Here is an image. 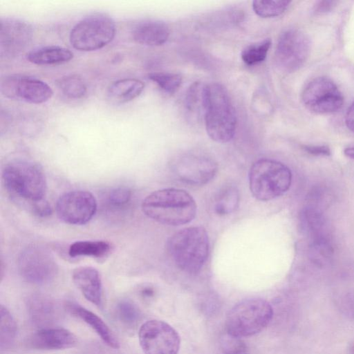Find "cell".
I'll return each mask as SVG.
<instances>
[{
    "label": "cell",
    "mask_w": 354,
    "mask_h": 354,
    "mask_svg": "<svg viewBox=\"0 0 354 354\" xmlns=\"http://www.w3.org/2000/svg\"><path fill=\"white\" fill-rule=\"evenodd\" d=\"M197 206L186 191L176 188L156 190L142 203L144 214L153 221L167 225L178 226L191 222Z\"/></svg>",
    "instance_id": "cell-1"
},
{
    "label": "cell",
    "mask_w": 354,
    "mask_h": 354,
    "mask_svg": "<svg viewBox=\"0 0 354 354\" xmlns=\"http://www.w3.org/2000/svg\"><path fill=\"white\" fill-rule=\"evenodd\" d=\"M2 180L10 196L17 202L30 207L44 200L47 183L41 165L26 160H15L3 169Z\"/></svg>",
    "instance_id": "cell-2"
},
{
    "label": "cell",
    "mask_w": 354,
    "mask_h": 354,
    "mask_svg": "<svg viewBox=\"0 0 354 354\" xmlns=\"http://www.w3.org/2000/svg\"><path fill=\"white\" fill-rule=\"evenodd\" d=\"M167 247L179 269L189 274H196L208 257V235L203 227H186L175 233L168 240Z\"/></svg>",
    "instance_id": "cell-3"
},
{
    "label": "cell",
    "mask_w": 354,
    "mask_h": 354,
    "mask_svg": "<svg viewBox=\"0 0 354 354\" xmlns=\"http://www.w3.org/2000/svg\"><path fill=\"white\" fill-rule=\"evenodd\" d=\"M203 120L207 133L214 141L226 143L234 138L237 124L236 111L223 85L207 84V102Z\"/></svg>",
    "instance_id": "cell-4"
},
{
    "label": "cell",
    "mask_w": 354,
    "mask_h": 354,
    "mask_svg": "<svg viewBox=\"0 0 354 354\" xmlns=\"http://www.w3.org/2000/svg\"><path fill=\"white\" fill-rule=\"evenodd\" d=\"M248 176L251 193L262 201L281 196L292 183L290 169L281 162L268 158L256 161L251 166Z\"/></svg>",
    "instance_id": "cell-5"
},
{
    "label": "cell",
    "mask_w": 354,
    "mask_h": 354,
    "mask_svg": "<svg viewBox=\"0 0 354 354\" xmlns=\"http://www.w3.org/2000/svg\"><path fill=\"white\" fill-rule=\"evenodd\" d=\"M272 317L273 310L268 301L257 298L243 300L227 316V333L240 338L256 335L269 324Z\"/></svg>",
    "instance_id": "cell-6"
},
{
    "label": "cell",
    "mask_w": 354,
    "mask_h": 354,
    "mask_svg": "<svg viewBox=\"0 0 354 354\" xmlns=\"http://www.w3.org/2000/svg\"><path fill=\"white\" fill-rule=\"evenodd\" d=\"M116 26L113 18L104 12L92 13L71 29L69 40L80 51H93L109 44L114 38Z\"/></svg>",
    "instance_id": "cell-7"
},
{
    "label": "cell",
    "mask_w": 354,
    "mask_h": 354,
    "mask_svg": "<svg viewBox=\"0 0 354 354\" xmlns=\"http://www.w3.org/2000/svg\"><path fill=\"white\" fill-rule=\"evenodd\" d=\"M17 266L21 277L34 284L50 282L58 272L57 263L50 251L37 244L30 245L21 252Z\"/></svg>",
    "instance_id": "cell-8"
},
{
    "label": "cell",
    "mask_w": 354,
    "mask_h": 354,
    "mask_svg": "<svg viewBox=\"0 0 354 354\" xmlns=\"http://www.w3.org/2000/svg\"><path fill=\"white\" fill-rule=\"evenodd\" d=\"M310 51L308 36L300 30L290 28L283 32L279 37L274 53V63L279 71L292 73L304 64Z\"/></svg>",
    "instance_id": "cell-9"
},
{
    "label": "cell",
    "mask_w": 354,
    "mask_h": 354,
    "mask_svg": "<svg viewBox=\"0 0 354 354\" xmlns=\"http://www.w3.org/2000/svg\"><path fill=\"white\" fill-rule=\"evenodd\" d=\"M301 100L310 111L329 114L338 111L344 104V96L335 82L326 77H317L304 87Z\"/></svg>",
    "instance_id": "cell-10"
},
{
    "label": "cell",
    "mask_w": 354,
    "mask_h": 354,
    "mask_svg": "<svg viewBox=\"0 0 354 354\" xmlns=\"http://www.w3.org/2000/svg\"><path fill=\"white\" fill-rule=\"evenodd\" d=\"M138 339L145 354H177L180 344L177 331L165 322L157 319L142 324Z\"/></svg>",
    "instance_id": "cell-11"
},
{
    "label": "cell",
    "mask_w": 354,
    "mask_h": 354,
    "mask_svg": "<svg viewBox=\"0 0 354 354\" xmlns=\"http://www.w3.org/2000/svg\"><path fill=\"white\" fill-rule=\"evenodd\" d=\"M1 92L8 98L36 104L47 102L53 94L50 86L44 81L17 74L2 78Z\"/></svg>",
    "instance_id": "cell-12"
},
{
    "label": "cell",
    "mask_w": 354,
    "mask_h": 354,
    "mask_svg": "<svg viewBox=\"0 0 354 354\" xmlns=\"http://www.w3.org/2000/svg\"><path fill=\"white\" fill-rule=\"evenodd\" d=\"M97 208L95 196L89 192L74 190L62 195L57 201L56 213L62 221L80 225L88 223Z\"/></svg>",
    "instance_id": "cell-13"
},
{
    "label": "cell",
    "mask_w": 354,
    "mask_h": 354,
    "mask_svg": "<svg viewBox=\"0 0 354 354\" xmlns=\"http://www.w3.org/2000/svg\"><path fill=\"white\" fill-rule=\"evenodd\" d=\"M171 170L180 180L201 185L214 178L217 171V165L212 158L203 153L189 152L172 160Z\"/></svg>",
    "instance_id": "cell-14"
},
{
    "label": "cell",
    "mask_w": 354,
    "mask_h": 354,
    "mask_svg": "<svg viewBox=\"0 0 354 354\" xmlns=\"http://www.w3.org/2000/svg\"><path fill=\"white\" fill-rule=\"evenodd\" d=\"M32 27L28 22L13 17L0 21V53L1 58L12 59L23 52L30 43Z\"/></svg>",
    "instance_id": "cell-15"
},
{
    "label": "cell",
    "mask_w": 354,
    "mask_h": 354,
    "mask_svg": "<svg viewBox=\"0 0 354 354\" xmlns=\"http://www.w3.org/2000/svg\"><path fill=\"white\" fill-rule=\"evenodd\" d=\"M77 343V337L72 332L61 328H41L27 341L28 347L44 351L67 349L74 347Z\"/></svg>",
    "instance_id": "cell-16"
},
{
    "label": "cell",
    "mask_w": 354,
    "mask_h": 354,
    "mask_svg": "<svg viewBox=\"0 0 354 354\" xmlns=\"http://www.w3.org/2000/svg\"><path fill=\"white\" fill-rule=\"evenodd\" d=\"M72 278L84 297L99 308H102V284L99 272L93 267L82 266L73 271Z\"/></svg>",
    "instance_id": "cell-17"
},
{
    "label": "cell",
    "mask_w": 354,
    "mask_h": 354,
    "mask_svg": "<svg viewBox=\"0 0 354 354\" xmlns=\"http://www.w3.org/2000/svg\"><path fill=\"white\" fill-rule=\"evenodd\" d=\"M169 26L164 21L155 19L144 20L132 28L131 35L138 44L158 46L164 44L169 37Z\"/></svg>",
    "instance_id": "cell-18"
},
{
    "label": "cell",
    "mask_w": 354,
    "mask_h": 354,
    "mask_svg": "<svg viewBox=\"0 0 354 354\" xmlns=\"http://www.w3.org/2000/svg\"><path fill=\"white\" fill-rule=\"evenodd\" d=\"M66 308L71 315L90 326L104 344L114 349L119 348L120 344L116 337L100 317L80 305L71 301L66 304Z\"/></svg>",
    "instance_id": "cell-19"
},
{
    "label": "cell",
    "mask_w": 354,
    "mask_h": 354,
    "mask_svg": "<svg viewBox=\"0 0 354 354\" xmlns=\"http://www.w3.org/2000/svg\"><path fill=\"white\" fill-rule=\"evenodd\" d=\"M26 306L32 322L38 326H42L41 328H45L54 321L55 308L49 298L32 295L27 299Z\"/></svg>",
    "instance_id": "cell-20"
},
{
    "label": "cell",
    "mask_w": 354,
    "mask_h": 354,
    "mask_svg": "<svg viewBox=\"0 0 354 354\" xmlns=\"http://www.w3.org/2000/svg\"><path fill=\"white\" fill-rule=\"evenodd\" d=\"M26 57L30 62L37 65H59L71 60L73 53L64 47L46 46L30 50Z\"/></svg>",
    "instance_id": "cell-21"
},
{
    "label": "cell",
    "mask_w": 354,
    "mask_h": 354,
    "mask_svg": "<svg viewBox=\"0 0 354 354\" xmlns=\"http://www.w3.org/2000/svg\"><path fill=\"white\" fill-rule=\"evenodd\" d=\"M145 84L136 78H124L113 82L108 88L109 99L116 104L129 102L143 91Z\"/></svg>",
    "instance_id": "cell-22"
},
{
    "label": "cell",
    "mask_w": 354,
    "mask_h": 354,
    "mask_svg": "<svg viewBox=\"0 0 354 354\" xmlns=\"http://www.w3.org/2000/svg\"><path fill=\"white\" fill-rule=\"evenodd\" d=\"M207 102V84L195 82L189 87L185 100V105L189 116L199 119L204 118Z\"/></svg>",
    "instance_id": "cell-23"
},
{
    "label": "cell",
    "mask_w": 354,
    "mask_h": 354,
    "mask_svg": "<svg viewBox=\"0 0 354 354\" xmlns=\"http://www.w3.org/2000/svg\"><path fill=\"white\" fill-rule=\"evenodd\" d=\"M111 250V244L104 241H79L70 245L68 255L75 258L91 257L97 259L106 257Z\"/></svg>",
    "instance_id": "cell-24"
},
{
    "label": "cell",
    "mask_w": 354,
    "mask_h": 354,
    "mask_svg": "<svg viewBox=\"0 0 354 354\" xmlns=\"http://www.w3.org/2000/svg\"><path fill=\"white\" fill-rule=\"evenodd\" d=\"M57 86L61 93L71 100L82 98L87 92L84 81L77 75H68L57 80Z\"/></svg>",
    "instance_id": "cell-25"
},
{
    "label": "cell",
    "mask_w": 354,
    "mask_h": 354,
    "mask_svg": "<svg viewBox=\"0 0 354 354\" xmlns=\"http://www.w3.org/2000/svg\"><path fill=\"white\" fill-rule=\"evenodd\" d=\"M240 196L238 189L234 186L223 188L216 196L214 211L220 216L229 214L239 207Z\"/></svg>",
    "instance_id": "cell-26"
},
{
    "label": "cell",
    "mask_w": 354,
    "mask_h": 354,
    "mask_svg": "<svg viewBox=\"0 0 354 354\" xmlns=\"http://www.w3.org/2000/svg\"><path fill=\"white\" fill-rule=\"evenodd\" d=\"M0 315V346L3 350L9 348L14 342L17 335V326L10 311L3 305H1Z\"/></svg>",
    "instance_id": "cell-27"
},
{
    "label": "cell",
    "mask_w": 354,
    "mask_h": 354,
    "mask_svg": "<svg viewBox=\"0 0 354 354\" xmlns=\"http://www.w3.org/2000/svg\"><path fill=\"white\" fill-rule=\"evenodd\" d=\"M271 45L272 41L270 38L248 45L241 52L243 62L248 66L261 63L266 58Z\"/></svg>",
    "instance_id": "cell-28"
},
{
    "label": "cell",
    "mask_w": 354,
    "mask_h": 354,
    "mask_svg": "<svg viewBox=\"0 0 354 354\" xmlns=\"http://www.w3.org/2000/svg\"><path fill=\"white\" fill-rule=\"evenodd\" d=\"M290 3V1L255 0L252 2V9L262 18H272L283 13Z\"/></svg>",
    "instance_id": "cell-29"
},
{
    "label": "cell",
    "mask_w": 354,
    "mask_h": 354,
    "mask_svg": "<svg viewBox=\"0 0 354 354\" xmlns=\"http://www.w3.org/2000/svg\"><path fill=\"white\" fill-rule=\"evenodd\" d=\"M148 78L169 94L175 93L182 84V77L178 73L155 72L148 75Z\"/></svg>",
    "instance_id": "cell-30"
},
{
    "label": "cell",
    "mask_w": 354,
    "mask_h": 354,
    "mask_svg": "<svg viewBox=\"0 0 354 354\" xmlns=\"http://www.w3.org/2000/svg\"><path fill=\"white\" fill-rule=\"evenodd\" d=\"M120 320L126 325L133 326L140 319L141 313L136 304L129 300H122L117 306Z\"/></svg>",
    "instance_id": "cell-31"
},
{
    "label": "cell",
    "mask_w": 354,
    "mask_h": 354,
    "mask_svg": "<svg viewBox=\"0 0 354 354\" xmlns=\"http://www.w3.org/2000/svg\"><path fill=\"white\" fill-rule=\"evenodd\" d=\"M221 347L223 354H249L246 344L240 337L228 334L222 338Z\"/></svg>",
    "instance_id": "cell-32"
},
{
    "label": "cell",
    "mask_w": 354,
    "mask_h": 354,
    "mask_svg": "<svg viewBox=\"0 0 354 354\" xmlns=\"http://www.w3.org/2000/svg\"><path fill=\"white\" fill-rule=\"evenodd\" d=\"M131 192L127 187L113 189L108 194L107 201L113 207H120L127 205L131 200Z\"/></svg>",
    "instance_id": "cell-33"
},
{
    "label": "cell",
    "mask_w": 354,
    "mask_h": 354,
    "mask_svg": "<svg viewBox=\"0 0 354 354\" xmlns=\"http://www.w3.org/2000/svg\"><path fill=\"white\" fill-rule=\"evenodd\" d=\"M29 210L39 217H46L52 213L51 206L46 199L33 203Z\"/></svg>",
    "instance_id": "cell-34"
},
{
    "label": "cell",
    "mask_w": 354,
    "mask_h": 354,
    "mask_svg": "<svg viewBox=\"0 0 354 354\" xmlns=\"http://www.w3.org/2000/svg\"><path fill=\"white\" fill-rule=\"evenodd\" d=\"M304 149L314 156H330V149L326 145H305Z\"/></svg>",
    "instance_id": "cell-35"
},
{
    "label": "cell",
    "mask_w": 354,
    "mask_h": 354,
    "mask_svg": "<svg viewBox=\"0 0 354 354\" xmlns=\"http://www.w3.org/2000/svg\"><path fill=\"white\" fill-rule=\"evenodd\" d=\"M337 1H319L314 6L313 12L316 15L326 13L330 11L336 6Z\"/></svg>",
    "instance_id": "cell-36"
},
{
    "label": "cell",
    "mask_w": 354,
    "mask_h": 354,
    "mask_svg": "<svg viewBox=\"0 0 354 354\" xmlns=\"http://www.w3.org/2000/svg\"><path fill=\"white\" fill-rule=\"evenodd\" d=\"M345 123L347 128L354 133V102L347 109L345 115Z\"/></svg>",
    "instance_id": "cell-37"
},
{
    "label": "cell",
    "mask_w": 354,
    "mask_h": 354,
    "mask_svg": "<svg viewBox=\"0 0 354 354\" xmlns=\"http://www.w3.org/2000/svg\"><path fill=\"white\" fill-rule=\"evenodd\" d=\"M140 293L142 297L149 299L153 296L154 290L150 286H145L140 290Z\"/></svg>",
    "instance_id": "cell-38"
},
{
    "label": "cell",
    "mask_w": 354,
    "mask_h": 354,
    "mask_svg": "<svg viewBox=\"0 0 354 354\" xmlns=\"http://www.w3.org/2000/svg\"><path fill=\"white\" fill-rule=\"evenodd\" d=\"M344 153L345 156L354 160V147L346 148Z\"/></svg>",
    "instance_id": "cell-39"
},
{
    "label": "cell",
    "mask_w": 354,
    "mask_h": 354,
    "mask_svg": "<svg viewBox=\"0 0 354 354\" xmlns=\"http://www.w3.org/2000/svg\"><path fill=\"white\" fill-rule=\"evenodd\" d=\"M348 354H354V343H353L348 348Z\"/></svg>",
    "instance_id": "cell-40"
}]
</instances>
